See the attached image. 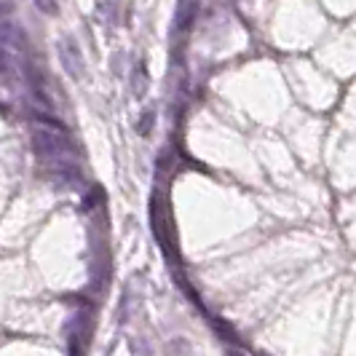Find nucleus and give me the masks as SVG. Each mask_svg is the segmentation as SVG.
I'll return each instance as SVG.
<instances>
[{
	"label": "nucleus",
	"instance_id": "f257e3e1",
	"mask_svg": "<svg viewBox=\"0 0 356 356\" xmlns=\"http://www.w3.org/2000/svg\"><path fill=\"white\" fill-rule=\"evenodd\" d=\"M33 143H35L38 156H43L46 161H65L70 156L72 143L65 131H56V129H49V126H38L33 129Z\"/></svg>",
	"mask_w": 356,
	"mask_h": 356
},
{
	"label": "nucleus",
	"instance_id": "f03ea898",
	"mask_svg": "<svg viewBox=\"0 0 356 356\" xmlns=\"http://www.w3.org/2000/svg\"><path fill=\"white\" fill-rule=\"evenodd\" d=\"M56 54H59V62H62L65 72H67L70 78H75V81H81V78H83V56H81L78 43H75L72 38H59Z\"/></svg>",
	"mask_w": 356,
	"mask_h": 356
},
{
	"label": "nucleus",
	"instance_id": "7ed1b4c3",
	"mask_svg": "<svg viewBox=\"0 0 356 356\" xmlns=\"http://www.w3.org/2000/svg\"><path fill=\"white\" fill-rule=\"evenodd\" d=\"M0 46L14 49V51H24L27 49V35L19 27L17 22H0Z\"/></svg>",
	"mask_w": 356,
	"mask_h": 356
},
{
	"label": "nucleus",
	"instance_id": "20e7f679",
	"mask_svg": "<svg viewBox=\"0 0 356 356\" xmlns=\"http://www.w3.org/2000/svg\"><path fill=\"white\" fill-rule=\"evenodd\" d=\"M38 11H43V14H49V17H56L59 14V6H56V0H35Z\"/></svg>",
	"mask_w": 356,
	"mask_h": 356
},
{
	"label": "nucleus",
	"instance_id": "39448f33",
	"mask_svg": "<svg viewBox=\"0 0 356 356\" xmlns=\"http://www.w3.org/2000/svg\"><path fill=\"white\" fill-rule=\"evenodd\" d=\"M11 72H14V67H11V56H8L6 49H0V75H11Z\"/></svg>",
	"mask_w": 356,
	"mask_h": 356
},
{
	"label": "nucleus",
	"instance_id": "423d86ee",
	"mask_svg": "<svg viewBox=\"0 0 356 356\" xmlns=\"http://www.w3.org/2000/svg\"><path fill=\"white\" fill-rule=\"evenodd\" d=\"M150 124H153V113L147 110L143 115V124H140V134H147V131H150Z\"/></svg>",
	"mask_w": 356,
	"mask_h": 356
},
{
	"label": "nucleus",
	"instance_id": "0eeeda50",
	"mask_svg": "<svg viewBox=\"0 0 356 356\" xmlns=\"http://www.w3.org/2000/svg\"><path fill=\"white\" fill-rule=\"evenodd\" d=\"M11 11H14V3H11V0H0V19L8 17Z\"/></svg>",
	"mask_w": 356,
	"mask_h": 356
}]
</instances>
